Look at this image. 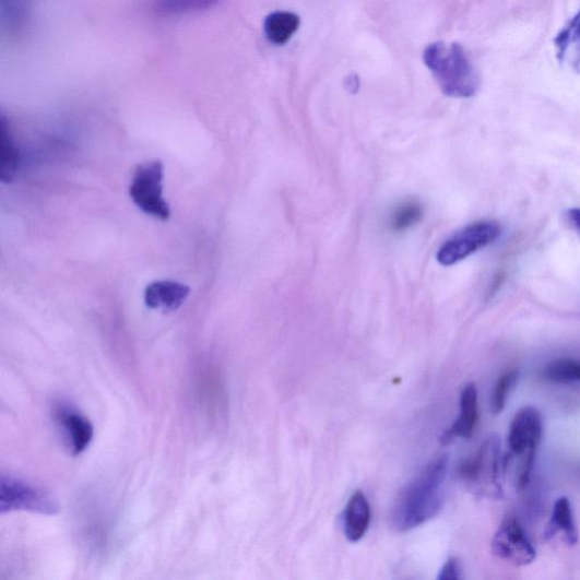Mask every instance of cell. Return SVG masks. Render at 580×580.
I'll return each mask as SVG.
<instances>
[{"instance_id": "1", "label": "cell", "mask_w": 580, "mask_h": 580, "mask_svg": "<svg viewBox=\"0 0 580 580\" xmlns=\"http://www.w3.org/2000/svg\"><path fill=\"white\" fill-rule=\"evenodd\" d=\"M448 466V457L441 455L404 486L390 513L391 525L396 532L412 531L438 516L445 501Z\"/></svg>"}, {"instance_id": "2", "label": "cell", "mask_w": 580, "mask_h": 580, "mask_svg": "<svg viewBox=\"0 0 580 580\" xmlns=\"http://www.w3.org/2000/svg\"><path fill=\"white\" fill-rule=\"evenodd\" d=\"M423 60L446 96L467 99L478 93L480 75L462 45L431 44L425 48Z\"/></svg>"}, {"instance_id": "3", "label": "cell", "mask_w": 580, "mask_h": 580, "mask_svg": "<svg viewBox=\"0 0 580 580\" xmlns=\"http://www.w3.org/2000/svg\"><path fill=\"white\" fill-rule=\"evenodd\" d=\"M460 474L474 495L490 499L502 498L501 476L505 467L500 438L488 437L475 455L462 465Z\"/></svg>"}, {"instance_id": "4", "label": "cell", "mask_w": 580, "mask_h": 580, "mask_svg": "<svg viewBox=\"0 0 580 580\" xmlns=\"http://www.w3.org/2000/svg\"><path fill=\"white\" fill-rule=\"evenodd\" d=\"M164 165L152 161L140 165L133 176L130 196L134 204L146 215L166 222L170 208L164 199Z\"/></svg>"}, {"instance_id": "5", "label": "cell", "mask_w": 580, "mask_h": 580, "mask_svg": "<svg viewBox=\"0 0 580 580\" xmlns=\"http://www.w3.org/2000/svg\"><path fill=\"white\" fill-rule=\"evenodd\" d=\"M502 232L501 224L495 221L473 223L442 244L437 253V260L443 267L461 262L490 246L501 236Z\"/></svg>"}, {"instance_id": "6", "label": "cell", "mask_w": 580, "mask_h": 580, "mask_svg": "<svg viewBox=\"0 0 580 580\" xmlns=\"http://www.w3.org/2000/svg\"><path fill=\"white\" fill-rule=\"evenodd\" d=\"M0 510L3 514L15 510L56 514L58 505L44 488L3 474L0 481Z\"/></svg>"}, {"instance_id": "7", "label": "cell", "mask_w": 580, "mask_h": 580, "mask_svg": "<svg viewBox=\"0 0 580 580\" xmlns=\"http://www.w3.org/2000/svg\"><path fill=\"white\" fill-rule=\"evenodd\" d=\"M493 552L499 559L517 567L531 565L536 559V549L519 519L509 513L493 540Z\"/></svg>"}, {"instance_id": "8", "label": "cell", "mask_w": 580, "mask_h": 580, "mask_svg": "<svg viewBox=\"0 0 580 580\" xmlns=\"http://www.w3.org/2000/svg\"><path fill=\"white\" fill-rule=\"evenodd\" d=\"M543 436V419L537 409L532 406L519 411L509 427V455L529 460L536 455Z\"/></svg>"}, {"instance_id": "9", "label": "cell", "mask_w": 580, "mask_h": 580, "mask_svg": "<svg viewBox=\"0 0 580 580\" xmlns=\"http://www.w3.org/2000/svg\"><path fill=\"white\" fill-rule=\"evenodd\" d=\"M55 417L70 451L74 455L83 453L94 439L93 423L78 410L66 404L56 407Z\"/></svg>"}, {"instance_id": "10", "label": "cell", "mask_w": 580, "mask_h": 580, "mask_svg": "<svg viewBox=\"0 0 580 580\" xmlns=\"http://www.w3.org/2000/svg\"><path fill=\"white\" fill-rule=\"evenodd\" d=\"M189 286L173 282L159 281L150 284L144 292V303L149 309L165 312L177 311L189 298Z\"/></svg>"}, {"instance_id": "11", "label": "cell", "mask_w": 580, "mask_h": 580, "mask_svg": "<svg viewBox=\"0 0 580 580\" xmlns=\"http://www.w3.org/2000/svg\"><path fill=\"white\" fill-rule=\"evenodd\" d=\"M460 416L442 436L441 442L449 443L454 438L470 439L473 437L478 422V400L475 384H467L461 394Z\"/></svg>"}, {"instance_id": "12", "label": "cell", "mask_w": 580, "mask_h": 580, "mask_svg": "<svg viewBox=\"0 0 580 580\" xmlns=\"http://www.w3.org/2000/svg\"><path fill=\"white\" fill-rule=\"evenodd\" d=\"M554 43L559 63L580 74V10L560 29Z\"/></svg>"}, {"instance_id": "13", "label": "cell", "mask_w": 580, "mask_h": 580, "mask_svg": "<svg viewBox=\"0 0 580 580\" xmlns=\"http://www.w3.org/2000/svg\"><path fill=\"white\" fill-rule=\"evenodd\" d=\"M371 522V508L368 498L356 492L344 512V533L350 542H358L368 532Z\"/></svg>"}, {"instance_id": "14", "label": "cell", "mask_w": 580, "mask_h": 580, "mask_svg": "<svg viewBox=\"0 0 580 580\" xmlns=\"http://www.w3.org/2000/svg\"><path fill=\"white\" fill-rule=\"evenodd\" d=\"M558 533H563L569 546L578 543V530L573 508L567 497H561L555 502L552 518H549L548 525L545 530V537L553 538Z\"/></svg>"}, {"instance_id": "15", "label": "cell", "mask_w": 580, "mask_h": 580, "mask_svg": "<svg viewBox=\"0 0 580 580\" xmlns=\"http://www.w3.org/2000/svg\"><path fill=\"white\" fill-rule=\"evenodd\" d=\"M300 19L292 12H273L264 20L263 28L267 39L276 46L286 45L297 33Z\"/></svg>"}, {"instance_id": "16", "label": "cell", "mask_w": 580, "mask_h": 580, "mask_svg": "<svg viewBox=\"0 0 580 580\" xmlns=\"http://www.w3.org/2000/svg\"><path fill=\"white\" fill-rule=\"evenodd\" d=\"M423 216L424 206L418 200H405L390 213L389 228L395 234L407 232L419 224Z\"/></svg>"}, {"instance_id": "17", "label": "cell", "mask_w": 580, "mask_h": 580, "mask_svg": "<svg viewBox=\"0 0 580 580\" xmlns=\"http://www.w3.org/2000/svg\"><path fill=\"white\" fill-rule=\"evenodd\" d=\"M0 131V178L11 182L20 166V152L4 119Z\"/></svg>"}, {"instance_id": "18", "label": "cell", "mask_w": 580, "mask_h": 580, "mask_svg": "<svg viewBox=\"0 0 580 580\" xmlns=\"http://www.w3.org/2000/svg\"><path fill=\"white\" fill-rule=\"evenodd\" d=\"M221 0H151V9L158 15L177 16L205 11Z\"/></svg>"}, {"instance_id": "19", "label": "cell", "mask_w": 580, "mask_h": 580, "mask_svg": "<svg viewBox=\"0 0 580 580\" xmlns=\"http://www.w3.org/2000/svg\"><path fill=\"white\" fill-rule=\"evenodd\" d=\"M542 375L545 380L556 384L580 383V358L556 359L545 366Z\"/></svg>"}, {"instance_id": "20", "label": "cell", "mask_w": 580, "mask_h": 580, "mask_svg": "<svg viewBox=\"0 0 580 580\" xmlns=\"http://www.w3.org/2000/svg\"><path fill=\"white\" fill-rule=\"evenodd\" d=\"M519 377H521V374L513 370L502 375L498 379L492 396V411L494 415H500L505 411L510 395L519 381Z\"/></svg>"}, {"instance_id": "21", "label": "cell", "mask_w": 580, "mask_h": 580, "mask_svg": "<svg viewBox=\"0 0 580 580\" xmlns=\"http://www.w3.org/2000/svg\"><path fill=\"white\" fill-rule=\"evenodd\" d=\"M463 578V567L457 558H450L439 572V580H460Z\"/></svg>"}, {"instance_id": "22", "label": "cell", "mask_w": 580, "mask_h": 580, "mask_svg": "<svg viewBox=\"0 0 580 580\" xmlns=\"http://www.w3.org/2000/svg\"><path fill=\"white\" fill-rule=\"evenodd\" d=\"M568 221L580 236V208L570 209L567 213Z\"/></svg>"}, {"instance_id": "23", "label": "cell", "mask_w": 580, "mask_h": 580, "mask_svg": "<svg viewBox=\"0 0 580 580\" xmlns=\"http://www.w3.org/2000/svg\"><path fill=\"white\" fill-rule=\"evenodd\" d=\"M358 79L356 75H351L348 76V86H350V90L352 91H356L357 87H358Z\"/></svg>"}]
</instances>
